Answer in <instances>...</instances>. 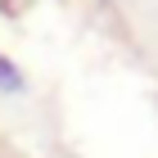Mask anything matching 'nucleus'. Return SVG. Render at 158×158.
Returning a JSON list of instances; mask_svg holds the SVG:
<instances>
[{"mask_svg":"<svg viewBox=\"0 0 158 158\" xmlns=\"http://www.w3.org/2000/svg\"><path fill=\"white\" fill-rule=\"evenodd\" d=\"M0 86H9V90H23V77L14 73V68H9L5 59H0Z\"/></svg>","mask_w":158,"mask_h":158,"instance_id":"nucleus-1","label":"nucleus"}]
</instances>
